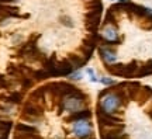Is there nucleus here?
Listing matches in <instances>:
<instances>
[{"label":"nucleus","mask_w":152,"mask_h":139,"mask_svg":"<svg viewBox=\"0 0 152 139\" xmlns=\"http://www.w3.org/2000/svg\"><path fill=\"white\" fill-rule=\"evenodd\" d=\"M100 106L97 107L99 111L106 112V114H114L121 106V93L118 91H110V90H104L100 93Z\"/></svg>","instance_id":"obj_1"},{"label":"nucleus","mask_w":152,"mask_h":139,"mask_svg":"<svg viewBox=\"0 0 152 139\" xmlns=\"http://www.w3.org/2000/svg\"><path fill=\"white\" fill-rule=\"evenodd\" d=\"M85 101H86V94L83 91H80L79 89H76L72 94L65 96L58 112L61 114L62 110H66L68 112H76V111H79V110H83Z\"/></svg>","instance_id":"obj_2"},{"label":"nucleus","mask_w":152,"mask_h":139,"mask_svg":"<svg viewBox=\"0 0 152 139\" xmlns=\"http://www.w3.org/2000/svg\"><path fill=\"white\" fill-rule=\"evenodd\" d=\"M47 93H51L55 97H65L72 94L76 90V87L68 82H54V83H49L45 86Z\"/></svg>","instance_id":"obj_3"},{"label":"nucleus","mask_w":152,"mask_h":139,"mask_svg":"<svg viewBox=\"0 0 152 139\" xmlns=\"http://www.w3.org/2000/svg\"><path fill=\"white\" fill-rule=\"evenodd\" d=\"M44 115V110L41 106H38L37 103L34 101H27L24 104L23 108V118L28 119V121H34V119H39Z\"/></svg>","instance_id":"obj_4"},{"label":"nucleus","mask_w":152,"mask_h":139,"mask_svg":"<svg viewBox=\"0 0 152 139\" xmlns=\"http://www.w3.org/2000/svg\"><path fill=\"white\" fill-rule=\"evenodd\" d=\"M72 134L77 136V138H87V136H90L92 134V124L89 122L87 119H80V121H75V122H72Z\"/></svg>","instance_id":"obj_5"},{"label":"nucleus","mask_w":152,"mask_h":139,"mask_svg":"<svg viewBox=\"0 0 152 139\" xmlns=\"http://www.w3.org/2000/svg\"><path fill=\"white\" fill-rule=\"evenodd\" d=\"M102 41L106 42L104 45H109V44H117L118 42V34H117V30L113 27V25H110V24H106V27L103 28V31H102Z\"/></svg>","instance_id":"obj_6"},{"label":"nucleus","mask_w":152,"mask_h":139,"mask_svg":"<svg viewBox=\"0 0 152 139\" xmlns=\"http://www.w3.org/2000/svg\"><path fill=\"white\" fill-rule=\"evenodd\" d=\"M10 17H20L18 9L17 7H11L9 4L0 3V23L4 21L6 18H10Z\"/></svg>","instance_id":"obj_7"},{"label":"nucleus","mask_w":152,"mask_h":139,"mask_svg":"<svg viewBox=\"0 0 152 139\" xmlns=\"http://www.w3.org/2000/svg\"><path fill=\"white\" fill-rule=\"evenodd\" d=\"M92 117V111L89 108H83L76 112H71V115H68L65 118L66 122H75V121H80V119H89Z\"/></svg>","instance_id":"obj_8"},{"label":"nucleus","mask_w":152,"mask_h":139,"mask_svg":"<svg viewBox=\"0 0 152 139\" xmlns=\"http://www.w3.org/2000/svg\"><path fill=\"white\" fill-rule=\"evenodd\" d=\"M0 100L9 103V104H20L23 101V93H20V91L4 93V94H0Z\"/></svg>","instance_id":"obj_9"},{"label":"nucleus","mask_w":152,"mask_h":139,"mask_svg":"<svg viewBox=\"0 0 152 139\" xmlns=\"http://www.w3.org/2000/svg\"><path fill=\"white\" fill-rule=\"evenodd\" d=\"M56 72H58V76H69L73 72V66L68 59H64L56 62Z\"/></svg>","instance_id":"obj_10"},{"label":"nucleus","mask_w":152,"mask_h":139,"mask_svg":"<svg viewBox=\"0 0 152 139\" xmlns=\"http://www.w3.org/2000/svg\"><path fill=\"white\" fill-rule=\"evenodd\" d=\"M99 52H100V56L103 59L104 62L107 65H113L115 60H117V56H115V52H114L113 49L110 48H103V47H100L99 48Z\"/></svg>","instance_id":"obj_11"},{"label":"nucleus","mask_w":152,"mask_h":139,"mask_svg":"<svg viewBox=\"0 0 152 139\" xmlns=\"http://www.w3.org/2000/svg\"><path fill=\"white\" fill-rule=\"evenodd\" d=\"M68 60L71 62V65L73 66V69H80L82 66L85 65V58H80L79 55H69L68 56Z\"/></svg>","instance_id":"obj_12"},{"label":"nucleus","mask_w":152,"mask_h":139,"mask_svg":"<svg viewBox=\"0 0 152 139\" xmlns=\"http://www.w3.org/2000/svg\"><path fill=\"white\" fill-rule=\"evenodd\" d=\"M45 93H47V89H45V86L44 87H39V89H37V90H34L33 93H31V101L37 103V101H41V100H44V97H45Z\"/></svg>","instance_id":"obj_13"},{"label":"nucleus","mask_w":152,"mask_h":139,"mask_svg":"<svg viewBox=\"0 0 152 139\" xmlns=\"http://www.w3.org/2000/svg\"><path fill=\"white\" fill-rule=\"evenodd\" d=\"M16 131L17 132H26V134H38V129L35 127H31V125H26V124H17L16 125Z\"/></svg>","instance_id":"obj_14"},{"label":"nucleus","mask_w":152,"mask_h":139,"mask_svg":"<svg viewBox=\"0 0 152 139\" xmlns=\"http://www.w3.org/2000/svg\"><path fill=\"white\" fill-rule=\"evenodd\" d=\"M34 80L37 82H42V80H47L48 77H51V75L48 73L47 69H38V70H34Z\"/></svg>","instance_id":"obj_15"},{"label":"nucleus","mask_w":152,"mask_h":139,"mask_svg":"<svg viewBox=\"0 0 152 139\" xmlns=\"http://www.w3.org/2000/svg\"><path fill=\"white\" fill-rule=\"evenodd\" d=\"M18 83L21 84L23 90H28V89H31L34 84V80L31 77H27V76H21L20 79H18Z\"/></svg>","instance_id":"obj_16"},{"label":"nucleus","mask_w":152,"mask_h":139,"mask_svg":"<svg viewBox=\"0 0 152 139\" xmlns=\"http://www.w3.org/2000/svg\"><path fill=\"white\" fill-rule=\"evenodd\" d=\"M14 139H41L38 134H26V132H16Z\"/></svg>","instance_id":"obj_17"},{"label":"nucleus","mask_w":152,"mask_h":139,"mask_svg":"<svg viewBox=\"0 0 152 139\" xmlns=\"http://www.w3.org/2000/svg\"><path fill=\"white\" fill-rule=\"evenodd\" d=\"M11 86H13V82L0 75V89H11Z\"/></svg>","instance_id":"obj_18"},{"label":"nucleus","mask_w":152,"mask_h":139,"mask_svg":"<svg viewBox=\"0 0 152 139\" xmlns=\"http://www.w3.org/2000/svg\"><path fill=\"white\" fill-rule=\"evenodd\" d=\"M61 23H62L64 25H66V27H69V28L73 27V23H72V18H69L68 16H62V17H61Z\"/></svg>","instance_id":"obj_19"},{"label":"nucleus","mask_w":152,"mask_h":139,"mask_svg":"<svg viewBox=\"0 0 152 139\" xmlns=\"http://www.w3.org/2000/svg\"><path fill=\"white\" fill-rule=\"evenodd\" d=\"M82 72L79 69H77V72H72L71 75H69V79H71V80H80L82 79Z\"/></svg>","instance_id":"obj_20"},{"label":"nucleus","mask_w":152,"mask_h":139,"mask_svg":"<svg viewBox=\"0 0 152 139\" xmlns=\"http://www.w3.org/2000/svg\"><path fill=\"white\" fill-rule=\"evenodd\" d=\"M99 82H100V83H103V84H106V86H111V84L115 83L113 79H109V77H102V79H99Z\"/></svg>","instance_id":"obj_21"},{"label":"nucleus","mask_w":152,"mask_h":139,"mask_svg":"<svg viewBox=\"0 0 152 139\" xmlns=\"http://www.w3.org/2000/svg\"><path fill=\"white\" fill-rule=\"evenodd\" d=\"M86 72H87V75L90 76V82H93V83L99 82V79L96 77V76H94V70H93V69H90V68H89V69H87Z\"/></svg>","instance_id":"obj_22"},{"label":"nucleus","mask_w":152,"mask_h":139,"mask_svg":"<svg viewBox=\"0 0 152 139\" xmlns=\"http://www.w3.org/2000/svg\"><path fill=\"white\" fill-rule=\"evenodd\" d=\"M13 1H16V0H0V3H3V4H10Z\"/></svg>","instance_id":"obj_23"},{"label":"nucleus","mask_w":152,"mask_h":139,"mask_svg":"<svg viewBox=\"0 0 152 139\" xmlns=\"http://www.w3.org/2000/svg\"><path fill=\"white\" fill-rule=\"evenodd\" d=\"M120 1H123V3H124V1H125V0H120Z\"/></svg>","instance_id":"obj_24"}]
</instances>
